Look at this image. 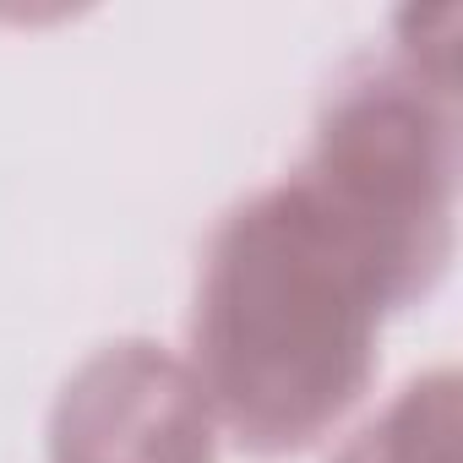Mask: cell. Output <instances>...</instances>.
Instances as JSON below:
<instances>
[{"label": "cell", "mask_w": 463, "mask_h": 463, "mask_svg": "<svg viewBox=\"0 0 463 463\" xmlns=\"http://www.w3.org/2000/svg\"><path fill=\"white\" fill-rule=\"evenodd\" d=\"M392 289L289 175L218 223L191 306V376L257 458L317 447L376 382Z\"/></svg>", "instance_id": "cell-1"}, {"label": "cell", "mask_w": 463, "mask_h": 463, "mask_svg": "<svg viewBox=\"0 0 463 463\" xmlns=\"http://www.w3.org/2000/svg\"><path fill=\"white\" fill-rule=\"evenodd\" d=\"M295 180L365 246L398 311L425 300L458 241V93L430 88L398 55L349 66Z\"/></svg>", "instance_id": "cell-2"}, {"label": "cell", "mask_w": 463, "mask_h": 463, "mask_svg": "<svg viewBox=\"0 0 463 463\" xmlns=\"http://www.w3.org/2000/svg\"><path fill=\"white\" fill-rule=\"evenodd\" d=\"M55 463H213L218 420L185 360L153 344L99 349L50 420Z\"/></svg>", "instance_id": "cell-3"}, {"label": "cell", "mask_w": 463, "mask_h": 463, "mask_svg": "<svg viewBox=\"0 0 463 463\" xmlns=\"http://www.w3.org/2000/svg\"><path fill=\"white\" fill-rule=\"evenodd\" d=\"M333 463H458V376L447 365L414 376Z\"/></svg>", "instance_id": "cell-4"}]
</instances>
